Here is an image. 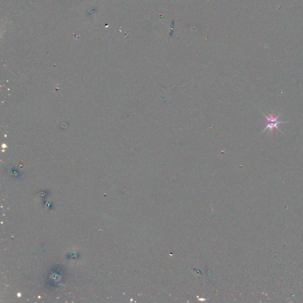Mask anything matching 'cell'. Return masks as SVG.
<instances>
[{
  "mask_svg": "<svg viewBox=\"0 0 303 303\" xmlns=\"http://www.w3.org/2000/svg\"><path fill=\"white\" fill-rule=\"evenodd\" d=\"M287 123V121H285V122H284V121H277V122H268V121H266V123H265V124H266V127H265V128L264 129V130H263V133L266 130L269 129V133H272L273 132V129L276 128V129H277L278 130H279L281 133H282V132H281V131L279 130V129L278 128V124H281V123Z\"/></svg>",
  "mask_w": 303,
  "mask_h": 303,
  "instance_id": "1",
  "label": "cell"
}]
</instances>
